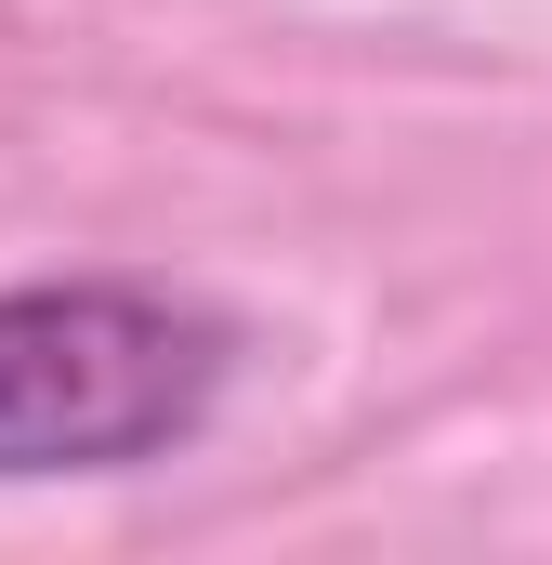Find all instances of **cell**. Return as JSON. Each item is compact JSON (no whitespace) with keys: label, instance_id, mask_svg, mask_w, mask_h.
Masks as SVG:
<instances>
[{"label":"cell","instance_id":"6da1fadb","mask_svg":"<svg viewBox=\"0 0 552 565\" xmlns=\"http://www.w3.org/2000/svg\"><path fill=\"white\" fill-rule=\"evenodd\" d=\"M237 382V329L158 277H13L0 289V487L145 473L198 447Z\"/></svg>","mask_w":552,"mask_h":565}]
</instances>
